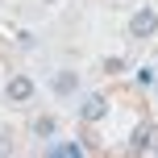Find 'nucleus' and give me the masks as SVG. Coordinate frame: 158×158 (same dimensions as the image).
<instances>
[{
  "label": "nucleus",
  "mask_w": 158,
  "mask_h": 158,
  "mask_svg": "<svg viewBox=\"0 0 158 158\" xmlns=\"http://www.w3.org/2000/svg\"><path fill=\"white\" fill-rule=\"evenodd\" d=\"M146 142H150V129H137V137H133V146H137V150H146Z\"/></svg>",
  "instance_id": "6"
},
{
  "label": "nucleus",
  "mask_w": 158,
  "mask_h": 158,
  "mask_svg": "<svg viewBox=\"0 0 158 158\" xmlns=\"http://www.w3.org/2000/svg\"><path fill=\"white\" fill-rule=\"evenodd\" d=\"M104 112H108V104H104V96H87V100H83V121H100Z\"/></svg>",
  "instance_id": "4"
},
{
  "label": "nucleus",
  "mask_w": 158,
  "mask_h": 158,
  "mask_svg": "<svg viewBox=\"0 0 158 158\" xmlns=\"http://www.w3.org/2000/svg\"><path fill=\"white\" fill-rule=\"evenodd\" d=\"M33 133L38 137H54V117H38L33 121Z\"/></svg>",
  "instance_id": "5"
},
{
  "label": "nucleus",
  "mask_w": 158,
  "mask_h": 158,
  "mask_svg": "<svg viewBox=\"0 0 158 158\" xmlns=\"http://www.w3.org/2000/svg\"><path fill=\"white\" fill-rule=\"evenodd\" d=\"M154 33H158V13H154V8H137V13L133 17H129V38H154Z\"/></svg>",
  "instance_id": "1"
},
{
  "label": "nucleus",
  "mask_w": 158,
  "mask_h": 158,
  "mask_svg": "<svg viewBox=\"0 0 158 158\" xmlns=\"http://www.w3.org/2000/svg\"><path fill=\"white\" fill-rule=\"evenodd\" d=\"M4 96H8L13 104H25V100L33 96V79H29V75H13L8 87H4Z\"/></svg>",
  "instance_id": "2"
},
{
  "label": "nucleus",
  "mask_w": 158,
  "mask_h": 158,
  "mask_svg": "<svg viewBox=\"0 0 158 158\" xmlns=\"http://www.w3.org/2000/svg\"><path fill=\"white\" fill-rule=\"evenodd\" d=\"M75 87H79V75H75V71H58L54 79H50V92H54L58 100H67V96H75Z\"/></svg>",
  "instance_id": "3"
}]
</instances>
